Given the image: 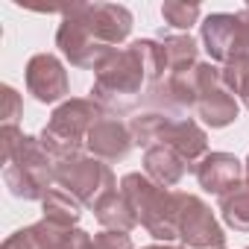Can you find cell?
Returning <instances> with one entry per match:
<instances>
[{
	"mask_svg": "<svg viewBox=\"0 0 249 249\" xmlns=\"http://www.w3.org/2000/svg\"><path fill=\"white\" fill-rule=\"evenodd\" d=\"M30 88L38 100H56L65 91V73L53 56H36L30 65Z\"/></svg>",
	"mask_w": 249,
	"mask_h": 249,
	"instance_id": "6da1fadb",
	"label": "cell"
},
{
	"mask_svg": "<svg viewBox=\"0 0 249 249\" xmlns=\"http://www.w3.org/2000/svg\"><path fill=\"white\" fill-rule=\"evenodd\" d=\"M164 15L176 27H188L191 18H196V6H164Z\"/></svg>",
	"mask_w": 249,
	"mask_h": 249,
	"instance_id": "7a4b0ae2",
	"label": "cell"
}]
</instances>
